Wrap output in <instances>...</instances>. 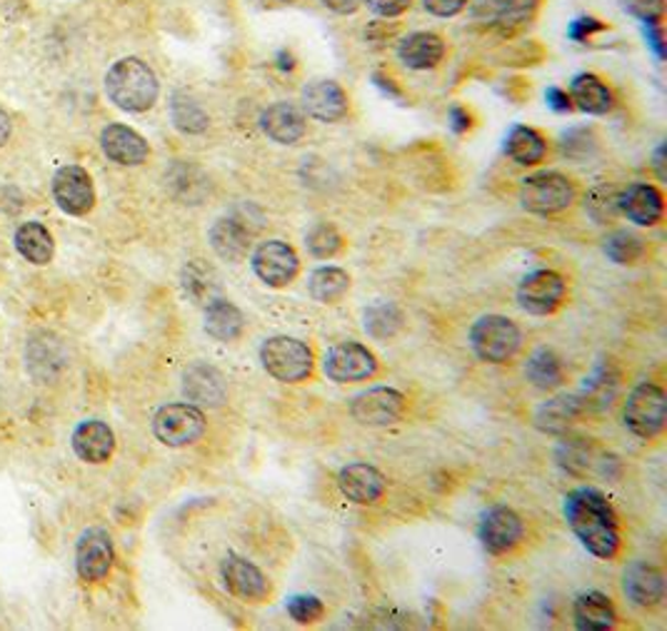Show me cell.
Returning <instances> with one entry per match:
<instances>
[{
	"mask_svg": "<svg viewBox=\"0 0 667 631\" xmlns=\"http://www.w3.org/2000/svg\"><path fill=\"white\" fill-rule=\"evenodd\" d=\"M250 238L252 232L240 222V218H218L211 228V248L218 252L223 260L230 262H240L248 255L250 250Z\"/></svg>",
	"mask_w": 667,
	"mask_h": 631,
	"instance_id": "4316f807",
	"label": "cell"
},
{
	"mask_svg": "<svg viewBox=\"0 0 667 631\" xmlns=\"http://www.w3.org/2000/svg\"><path fill=\"white\" fill-rule=\"evenodd\" d=\"M100 148H103V153L108 155V160H112V163L128 165V167L143 165L150 155L146 138L136 133L133 128L120 126V122H112V126L103 130Z\"/></svg>",
	"mask_w": 667,
	"mask_h": 631,
	"instance_id": "ffe728a7",
	"label": "cell"
},
{
	"mask_svg": "<svg viewBox=\"0 0 667 631\" xmlns=\"http://www.w3.org/2000/svg\"><path fill=\"white\" fill-rule=\"evenodd\" d=\"M260 128L272 143L278 145H295L305 135V116L293 102H272L260 112Z\"/></svg>",
	"mask_w": 667,
	"mask_h": 631,
	"instance_id": "44dd1931",
	"label": "cell"
},
{
	"mask_svg": "<svg viewBox=\"0 0 667 631\" xmlns=\"http://www.w3.org/2000/svg\"><path fill=\"white\" fill-rule=\"evenodd\" d=\"M347 93L335 80H313L303 88V110L313 120L341 122L347 116Z\"/></svg>",
	"mask_w": 667,
	"mask_h": 631,
	"instance_id": "d6986e66",
	"label": "cell"
},
{
	"mask_svg": "<svg viewBox=\"0 0 667 631\" xmlns=\"http://www.w3.org/2000/svg\"><path fill=\"white\" fill-rule=\"evenodd\" d=\"M525 377H528V382L532 384V388L548 392V390L560 388L566 372H562V362L556 352L548 350V347H538V350L528 357V365H525Z\"/></svg>",
	"mask_w": 667,
	"mask_h": 631,
	"instance_id": "d590c367",
	"label": "cell"
},
{
	"mask_svg": "<svg viewBox=\"0 0 667 631\" xmlns=\"http://www.w3.org/2000/svg\"><path fill=\"white\" fill-rule=\"evenodd\" d=\"M220 577L225 589L230 591L235 599L243 601H262L270 595V584L256 564L248 562L240 554H225L220 564Z\"/></svg>",
	"mask_w": 667,
	"mask_h": 631,
	"instance_id": "2e32d148",
	"label": "cell"
},
{
	"mask_svg": "<svg viewBox=\"0 0 667 631\" xmlns=\"http://www.w3.org/2000/svg\"><path fill=\"white\" fill-rule=\"evenodd\" d=\"M171 118H173V126L185 135H201L211 126L208 112L203 110L198 100L187 96V93H173Z\"/></svg>",
	"mask_w": 667,
	"mask_h": 631,
	"instance_id": "74e56055",
	"label": "cell"
},
{
	"mask_svg": "<svg viewBox=\"0 0 667 631\" xmlns=\"http://www.w3.org/2000/svg\"><path fill=\"white\" fill-rule=\"evenodd\" d=\"M288 614L293 617L298 624H313V621L325 614L323 601L313 595H295L288 599Z\"/></svg>",
	"mask_w": 667,
	"mask_h": 631,
	"instance_id": "b9f144b4",
	"label": "cell"
},
{
	"mask_svg": "<svg viewBox=\"0 0 667 631\" xmlns=\"http://www.w3.org/2000/svg\"><path fill=\"white\" fill-rule=\"evenodd\" d=\"M566 300V280L556 270H535L518 285V305L528 315L548 317Z\"/></svg>",
	"mask_w": 667,
	"mask_h": 631,
	"instance_id": "9c48e42d",
	"label": "cell"
},
{
	"mask_svg": "<svg viewBox=\"0 0 667 631\" xmlns=\"http://www.w3.org/2000/svg\"><path fill=\"white\" fill-rule=\"evenodd\" d=\"M445 43L443 37L428 31L410 33L398 45V61L410 70H430L443 61Z\"/></svg>",
	"mask_w": 667,
	"mask_h": 631,
	"instance_id": "cb8c5ba5",
	"label": "cell"
},
{
	"mask_svg": "<svg viewBox=\"0 0 667 631\" xmlns=\"http://www.w3.org/2000/svg\"><path fill=\"white\" fill-rule=\"evenodd\" d=\"M347 290H351V275L341 268H333V265L318 268L310 272L308 278V292L315 303H323V305L341 303V300L347 295Z\"/></svg>",
	"mask_w": 667,
	"mask_h": 631,
	"instance_id": "836d02e7",
	"label": "cell"
},
{
	"mask_svg": "<svg viewBox=\"0 0 667 631\" xmlns=\"http://www.w3.org/2000/svg\"><path fill=\"white\" fill-rule=\"evenodd\" d=\"M548 153L542 135L528 126H513L505 135V155L518 165H538Z\"/></svg>",
	"mask_w": 667,
	"mask_h": 631,
	"instance_id": "d6a6232c",
	"label": "cell"
},
{
	"mask_svg": "<svg viewBox=\"0 0 667 631\" xmlns=\"http://www.w3.org/2000/svg\"><path fill=\"white\" fill-rule=\"evenodd\" d=\"M623 591L635 607L650 609L665 599V577L650 562L635 559L623 572Z\"/></svg>",
	"mask_w": 667,
	"mask_h": 631,
	"instance_id": "e0dca14e",
	"label": "cell"
},
{
	"mask_svg": "<svg viewBox=\"0 0 667 631\" xmlns=\"http://www.w3.org/2000/svg\"><path fill=\"white\" fill-rule=\"evenodd\" d=\"M106 93L126 112H146L155 106L158 93V78L153 68L140 58H123L118 61L106 75Z\"/></svg>",
	"mask_w": 667,
	"mask_h": 631,
	"instance_id": "7a4b0ae2",
	"label": "cell"
},
{
	"mask_svg": "<svg viewBox=\"0 0 667 631\" xmlns=\"http://www.w3.org/2000/svg\"><path fill=\"white\" fill-rule=\"evenodd\" d=\"M15 248L28 262H33V265H49L55 252L51 232L45 230L41 222L21 225L15 232Z\"/></svg>",
	"mask_w": 667,
	"mask_h": 631,
	"instance_id": "e575fe53",
	"label": "cell"
},
{
	"mask_svg": "<svg viewBox=\"0 0 667 631\" xmlns=\"http://www.w3.org/2000/svg\"><path fill=\"white\" fill-rule=\"evenodd\" d=\"M112 449H116V437L112 429L100 420H88L73 432V452L88 465H103L108 461Z\"/></svg>",
	"mask_w": 667,
	"mask_h": 631,
	"instance_id": "603a6c76",
	"label": "cell"
},
{
	"mask_svg": "<svg viewBox=\"0 0 667 631\" xmlns=\"http://www.w3.org/2000/svg\"><path fill=\"white\" fill-rule=\"evenodd\" d=\"M8 138H11V118H8V112L0 108V148L8 143Z\"/></svg>",
	"mask_w": 667,
	"mask_h": 631,
	"instance_id": "f5cc1de1",
	"label": "cell"
},
{
	"mask_svg": "<svg viewBox=\"0 0 667 631\" xmlns=\"http://www.w3.org/2000/svg\"><path fill=\"white\" fill-rule=\"evenodd\" d=\"M252 272L268 287H286L298 278L300 260L293 244L283 240H266L260 242L250 258Z\"/></svg>",
	"mask_w": 667,
	"mask_h": 631,
	"instance_id": "ba28073f",
	"label": "cell"
},
{
	"mask_svg": "<svg viewBox=\"0 0 667 631\" xmlns=\"http://www.w3.org/2000/svg\"><path fill=\"white\" fill-rule=\"evenodd\" d=\"M185 398L195 404H208V407H218L225 400V382L223 374L211 365H193L185 370L183 380Z\"/></svg>",
	"mask_w": 667,
	"mask_h": 631,
	"instance_id": "83f0119b",
	"label": "cell"
},
{
	"mask_svg": "<svg viewBox=\"0 0 667 631\" xmlns=\"http://www.w3.org/2000/svg\"><path fill=\"white\" fill-rule=\"evenodd\" d=\"M28 370L35 377L37 382H51L55 374L63 370L65 357H63V345L58 337L53 335H37L28 342Z\"/></svg>",
	"mask_w": 667,
	"mask_h": 631,
	"instance_id": "4dcf8cb0",
	"label": "cell"
},
{
	"mask_svg": "<svg viewBox=\"0 0 667 631\" xmlns=\"http://www.w3.org/2000/svg\"><path fill=\"white\" fill-rule=\"evenodd\" d=\"M620 213L641 228H653L663 220L665 213L663 193L655 185L635 183L627 191H620Z\"/></svg>",
	"mask_w": 667,
	"mask_h": 631,
	"instance_id": "7402d4cb",
	"label": "cell"
},
{
	"mask_svg": "<svg viewBox=\"0 0 667 631\" xmlns=\"http://www.w3.org/2000/svg\"><path fill=\"white\" fill-rule=\"evenodd\" d=\"M523 345L520 327L505 315H483L470 327V347L477 360L503 365L518 355Z\"/></svg>",
	"mask_w": 667,
	"mask_h": 631,
	"instance_id": "3957f363",
	"label": "cell"
},
{
	"mask_svg": "<svg viewBox=\"0 0 667 631\" xmlns=\"http://www.w3.org/2000/svg\"><path fill=\"white\" fill-rule=\"evenodd\" d=\"M572 619L580 631H607L615 627L617 611L613 599L603 591H585L572 605Z\"/></svg>",
	"mask_w": 667,
	"mask_h": 631,
	"instance_id": "484cf974",
	"label": "cell"
},
{
	"mask_svg": "<svg viewBox=\"0 0 667 631\" xmlns=\"http://www.w3.org/2000/svg\"><path fill=\"white\" fill-rule=\"evenodd\" d=\"M603 28H605V25L600 23L598 18H593V15H582V18H575V21L570 23L568 35L572 37V41L585 43V41H590V37H593L595 33L603 31Z\"/></svg>",
	"mask_w": 667,
	"mask_h": 631,
	"instance_id": "ee69618b",
	"label": "cell"
},
{
	"mask_svg": "<svg viewBox=\"0 0 667 631\" xmlns=\"http://www.w3.org/2000/svg\"><path fill=\"white\" fill-rule=\"evenodd\" d=\"M645 37H647V45L655 51L657 61L665 58V37H663V28L660 25H647L645 31Z\"/></svg>",
	"mask_w": 667,
	"mask_h": 631,
	"instance_id": "681fc988",
	"label": "cell"
},
{
	"mask_svg": "<svg viewBox=\"0 0 667 631\" xmlns=\"http://www.w3.org/2000/svg\"><path fill=\"white\" fill-rule=\"evenodd\" d=\"M578 417H582L578 394H560V398L540 404L538 412H535V427L545 432V435H566Z\"/></svg>",
	"mask_w": 667,
	"mask_h": 631,
	"instance_id": "f546056e",
	"label": "cell"
},
{
	"mask_svg": "<svg viewBox=\"0 0 667 631\" xmlns=\"http://www.w3.org/2000/svg\"><path fill=\"white\" fill-rule=\"evenodd\" d=\"M260 365L272 380L295 384L313 372V350L295 337L276 335L260 345Z\"/></svg>",
	"mask_w": 667,
	"mask_h": 631,
	"instance_id": "277c9868",
	"label": "cell"
},
{
	"mask_svg": "<svg viewBox=\"0 0 667 631\" xmlns=\"http://www.w3.org/2000/svg\"><path fill=\"white\" fill-rule=\"evenodd\" d=\"M585 210L593 215L598 222L613 220L620 213V191L615 185H598L585 197Z\"/></svg>",
	"mask_w": 667,
	"mask_h": 631,
	"instance_id": "60d3db41",
	"label": "cell"
},
{
	"mask_svg": "<svg viewBox=\"0 0 667 631\" xmlns=\"http://www.w3.org/2000/svg\"><path fill=\"white\" fill-rule=\"evenodd\" d=\"M280 3H293V0H280Z\"/></svg>",
	"mask_w": 667,
	"mask_h": 631,
	"instance_id": "11a10c76",
	"label": "cell"
},
{
	"mask_svg": "<svg viewBox=\"0 0 667 631\" xmlns=\"http://www.w3.org/2000/svg\"><path fill=\"white\" fill-rule=\"evenodd\" d=\"M450 128H453V133H465V130L473 126V120H470V112L465 110V108H460V106H453L450 108Z\"/></svg>",
	"mask_w": 667,
	"mask_h": 631,
	"instance_id": "c3c4849f",
	"label": "cell"
},
{
	"mask_svg": "<svg viewBox=\"0 0 667 631\" xmlns=\"http://www.w3.org/2000/svg\"><path fill=\"white\" fill-rule=\"evenodd\" d=\"M116 559V550H112V540L106 530L93 526L80 534L78 546H75V569L78 577L86 581H100L108 577Z\"/></svg>",
	"mask_w": 667,
	"mask_h": 631,
	"instance_id": "9a60e30c",
	"label": "cell"
},
{
	"mask_svg": "<svg viewBox=\"0 0 667 631\" xmlns=\"http://www.w3.org/2000/svg\"><path fill=\"white\" fill-rule=\"evenodd\" d=\"M337 487L355 504H375L385 494V477L378 467L353 461L337 472Z\"/></svg>",
	"mask_w": 667,
	"mask_h": 631,
	"instance_id": "ac0fdd59",
	"label": "cell"
},
{
	"mask_svg": "<svg viewBox=\"0 0 667 631\" xmlns=\"http://www.w3.org/2000/svg\"><path fill=\"white\" fill-rule=\"evenodd\" d=\"M535 11H538V0H475L473 21L510 35L528 25Z\"/></svg>",
	"mask_w": 667,
	"mask_h": 631,
	"instance_id": "5bb4252c",
	"label": "cell"
},
{
	"mask_svg": "<svg viewBox=\"0 0 667 631\" xmlns=\"http://www.w3.org/2000/svg\"><path fill=\"white\" fill-rule=\"evenodd\" d=\"M575 200V185L560 173H538L525 177L520 185V203L532 215H558Z\"/></svg>",
	"mask_w": 667,
	"mask_h": 631,
	"instance_id": "52a82bcc",
	"label": "cell"
},
{
	"mask_svg": "<svg viewBox=\"0 0 667 631\" xmlns=\"http://www.w3.org/2000/svg\"><path fill=\"white\" fill-rule=\"evenodd\" d=\"M321 3L327 8V11H333L337 15H351L358 11L363 0H321Z\"/></svg>",
	"mask_w": 667,
	"mask_h": 631,
	"instance_id": "f907efd6",
	"label": "cell"
},
{
	"mask_svg": "<svg viewBox=\"0 0 667 631\" xmlns=\"http://www.w3.org/2000/svg\"><path fill=\"white\" fill-rule=\"evenodd\" d=\"M625 11L635 15L637 21L645 25H660L665 15V3L663 0H623Z\"/></svg>",
	"mask_w": 667,
	"mask_h": 631,
	"instance_id": "7bdbcfd3",
	"label": "cell"
},
{
	"mask_svg": "<svg viewBox=\"0 0 667 631\" xmlns=\"http://www.w3.org/2000/svg\"><path fill=\"white\" fill-rule=\"evenodd\" d=\"M566 520L580 544L598 559H613L620 550V526L613 504L595 487H578L566 497Z\"/></svg>",
	"mask_w": 667,
	"mask_h": 631,
	"instance_id": "6da1fadb",
	"label": "cell"
},
{
	"mask_svg": "<svg viewBox=\"0 0 667 631\" xmlns=\"http://www.w3.org/2000/svg\"><path fill=\"white\" fill-rule=\"evenodd\" d=\"M545 100H548V106L556 112H570L572 110V100L566 90L560 88H548L545 90Z\"/></svg>",
	"mask_w": 667,
	"mask_h": 631,
	"instance_id": "7dc6e473",
	"label": "cell"
},
{
	"mask_svg": "<svg viewBox=\"0 0 667 631\" xmlns=\"http://www.w3.org/2000/svg\"><path fill=\"white\" fill-rule=\"evenodd\" d=\"M523 532L525 526L520 514L510 510V507L497 504L483 514L481 526H477V540L485 546V552L501 557V554H507L520 544Z\"/></svg>",
	"mask_w": 667,
	"mask_h": 631,
	"instance_id": "7c38bea8",
	"label": "cell"
},
{
	"mask_svg": "<svg viewBox=\"0 0 667 631\" xmlns=\"http://www.w3.org/2000/svg\"><path fill=\"white\" fill-rule=\"evenodd\" d=\"M665 145H660L657 148V153H655V171H657V177H665V167H663V163H665Z\"/></svg>",
	"mask_w": 667,
	"mask_h": 631,
	"instance_id": "db71d44e",
	"label": "cell"
},
{
	"mask_svg": "<svg viewBox=\"0 0 667 631\" xmlns=\"http://www.w3.org/2000/svg\"><path fill=\"white\" fill-rule=\"evenodd\" d=\"M205 414L191 402L165 404L153 417V435L165 447L195 445L205 435Z\"/></svg>",
	"mask_w": 667,
	"mask_h": 631,
	"instance_id": "8992f818",
	"label": "cell"
},
{
	"mask_svg": "<svg viewBox=\"0 0 667 631\" xmlns=\"http://www.w3.org/2000/svg\"><path fill=\"white\" fill-rule=\"evenodd\" d=\"M53 197L63 213L83 218L96 205V187H93L88 171L78 165H65L53 177Z\"/></svg>",
	"mask_w": 667,
	"mask_h": 631,
	"instance_id": "4fadbf2b",
	"label": "cell"
},
{
	"mask_svg": "<svg viewBox=\"0 0 667 631\" xmlns=\"http://www.w3.org/2000/svg\"><path fill=\"white\" fill-rule=\"evenodd\" d=\"M570 100L572 106L588 112V116H605L613 108V93L593 73L575 75L570 86Z\"/></svg>",
	"mask_w": 667,
	"mask_h": 631,
	"instance_id": "1f68e13d",
	"label": "cell"
},
{
	"mask_svg": "<svg viewBox=\"0 0 667 631\" xmlns=\"http://www.w3.org/2000/svg\"><path fill=\"white\" fill-rule=\"evenodd\" d=\"M323 370L327 380L337 384L363 382L378 370V360H375V355L361 342H341L331 347L323 357Z\"/></svg>",
	"mask_w": 667,
	"mask_h": 631,
	"instance_id": "30bf717a",
	"label": "cell"
},
{
	"mask_svg": "<svg viewBox=\"0 0 667 631\" xmlns=\"http://www.w3.org/2000/svg\"><path fill=\"white\" fill-rule=\"evenodd\" d=\"M667 400L663 388L653 382H643L627 394L623 422L625 427L641 439H655L665 429Z\"/></svg>",
	"mask_w": 667,
	"mask_h": 631,
	"instance_id": "5b68a950",
	"label": "cell"
},
{
	"mask_svg": "<svg viewBox=\"0 0 667 631\" xmlns=\"http://www.w3.org/2000/svg\"><path fill=\"white\" fill-rule=\"evenodd\" d=\"M373 80H375V86H380V88H383V93H390L392 98H400V96H402V93H400L396 86H392L390 78H385V75L375 73V75H373Z\"/></svg>",
	"mask_w": 667,
	"mask_h": 631,
	"instance_id": "816d5d0a",
	"label": "cell"
},
{
	"mask_svg": "<svg viewBox=\"0 0 667 631\" xmlns=\"http://www.w3.org/2000/svg\"><path fill=\"white\" fill-rule=\"evenodd\" d=\"M470 0H422V8L435 18H455L463 13Z\"/></svg>",
	"mask_w": 667,
	"mask_h": 631,
	"instance_id": "f6af8a7d",
	"label": "cell"
},
{
	"mask_svg": "<svg viewBox=\"0 0 667 631\" xmlns=\"http://www.w3.org/2000/svg\"><path fill=\"white\" fill-rule=\"evenodd\" d=\"M365 333H368L373 340H390L396 337L402 325H406V315L396 303H388V300H380V303L370 305L365 309Z\"/></svg>",
	"mask_w": 667,
	"mask_h": 631,
	"instance_id": "8d00e7d4",
	"label": "cell"
},
{
	"mask_svg": "<svg viewBox=\"0 0 667 631\" xmlns=\"http://www.w3.org/2000/svg\"><path fill=\"white\" fill-rule=\"evenodd\" d=\"M605 255L617 265H633L645 255V242L637 232L615 230L605 238Z\"/></svg>",
	"mask_w": 667,
	"mask_h": 631,
	"instance_id": "f35d334b",
	"label": "cell"
},
{
	"mask_svg": "<svg viewBox=\"0 0 667 631\" xmlns=\"http://www.w3.org/2000/svg\"><path fill=\"white\" fill-rule=\"evenodd\" d=\"M246 329V317L238 307H235L230 300L223 297H213L208 305H205V333H208L213 340L218 342H233L238 340Z\"/></svg>",
	"mask_w": 667,
	"mask_h": 631,
	"instance_id": "f1b7e54d",
	"label": "cell"
},
{
	"mask_svg": "<svg viewBox=\"0 0 667 631\" xmlns=\"http://www.w3.org/2000/svg\"><path fill=\"white\" fill-rule=\"evenodd\" d=\"M406 412V398L392 388H373L361 392L351 402V414L355 422L368 427H388L396 425Z\"/></svg>",
	"mask_w": 667,
	"mask_h": 631,
	"instance_id": "8fae6325",
	"label": "cell"
},
{
	"mask_svg": "<svg viewBox=\"0 0 667 631\" xmlns=\"http://www.w3.org/2000/svg\"><path fill=\"white\" fill-rule=\"evenodd\" d=\"M617 388H620V380L615 367L610 362L598 365L593 374L585 377V382H582V388L578 392L582 414H595L607 410L615 400Z\"/></svg>",
	"mask_w": 667,
	"mask_h": 631,
	"instance_id": "d4e9b609",
	"label": "cell"
},
{
	"mask_svg": "<svg viewBox=\"0 0 667 631\" xmlns=\"http://www.w3.org/2000/svg\"><path fill=\"white\" fill-rule=\"evenodd\" d=\"M308 252L318 260H327L343 250V235L335 230L331 222H318L313 230L305 235Z\"/></svg>",
	"mask_w": 667,
	"mask_h": 631,
	"instance_id": "ab89813d",
	"label": "cell"
},
{
	"mask_svg": "<svg viewBox=\"0 0 667 631\" xmlns=\"http://www.w3.org/2000/svg\"><path fill=\"white\" fill-rule=\"evenodd\" d=\"M378 18H398L410 8L412 0H363Z\"/></svg>",
	"mask_w": 667,
	"mask_h": 631,
	"instance_id": "bcb514c9",
	"label": "cell"
}]
</instances>
